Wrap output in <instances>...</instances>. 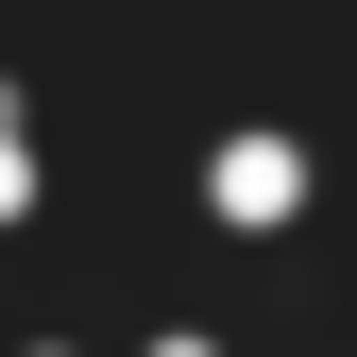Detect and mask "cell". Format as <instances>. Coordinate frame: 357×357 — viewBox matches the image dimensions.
Returning <instances> with one entry per match:
<instances>
[{
    "instance_id": "3",
    "label": "cell",
    "mask_w": 357,
    "mask_h": 357,
    "mask_svg": "<svg viewBox=\"0 0 357 357\" xmlns=\"http://www.w3.org/2000/svg\"><path fill=\"white\" fill-rule=\"evenodd\" d=\"M17 357H102V340H68V324H34V340H17Z\"/></svg>"
},
{
    "instance_id": "1",
    "label": "cell",
    "mask_w": 357,
    "mask_h": 357,
    "mask_svg": "<svg viewBox=\"0 0 357 357\" xmlns=\"http://www.w3.org/2000/svg\"><path fill=\"white\" fill-rule=\"evenodd\" d=\"M188 204H204L221 255H289L306 221H324V137H306V119H221L204 170H188Z\"/></svg>"
},
{
    "instance_id": "2",
    "label": "cell",
    "mask_w": 357,
    "mask_h": 357,
    "mask_svg": "<svg viewBox=\"0 0 357 357\" xmlns=\"http://www.w3.org/2000/svg\"><path fill=\"white\" fill-rule=\"evenodd\" d=\"M137 357H238V340H221L204 306H170V324H137Z\"/></svg>"
}]
</instances>
